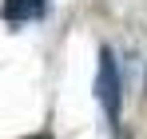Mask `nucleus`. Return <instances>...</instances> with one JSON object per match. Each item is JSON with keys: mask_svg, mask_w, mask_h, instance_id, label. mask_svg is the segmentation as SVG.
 I'll return each instance as SVG.
<instances>
[{"mask_svg": "<svg viewBox=\"0 0 147 139\" xmlns=\"http://www.w3.org/2000/svg\"><path fill=\"white\" fill-rule=\"evenodd\" d=\"M96 95L103 103V115L111 123H119V68H115V56L111 48H99V76H96Z\"/></svg>", "mask_w": 147, "mask_h": 139, "instance_id": "f257e3e1", "label": "nucleus"}, {"mask_svg": "<svg viewBox=\"0 0 147 139\" xmlns=\"http://www.w3.org/2000/svg\"><path fill=\"white\" fill-rule=\"evenodd\" d=\"M24 139H52V131H36V135H24Z\"/></svg>", "mask_w": 147, "mask_h": 139, "instance_id": "7ed1b4c3", "label": "nucleus"}, {"mask_svg": "<svg viewBox=\"0 0 147 139\" xmlns=\"http://www.w3.org/2000/svg\"><path fill=\"white\" fill-rule=\"evenodd\" d=\"M48 12V0H4L0 4V16L8 24H24V20H40Z\"/></svg>", "mask_w": 147, "mask_h": 139, "instance_id": "f03ea898", "label": "nucleus"}]
</instances>
